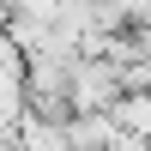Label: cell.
Here are the masks:
<instances>
[{
    "label": "cell",
    "instance_id": "3",
    "mask_svg": "<svg viewBox=\"0 0 151 151\" xmlns=\"http://www.w3.org/2000/svg\"><path fill=\"white\" fill-rule=\"evenodd\" d=\"M24 121V79L18 60H0V127H18Z\"/></svg>",
    "mask_w": 151,
    "mask_h": 151
},
{
    "label": "cell",
    "instance_id": "1",
    "mask_svg": "<svg viewBox=\"0 0 151 151\" xmlns=\"http://www.w3.org/2000/svg\"><path fill=\"white\" fill-rule=\"evenodd\" d=\"M121 97V73L103 55H73L67 67V109H109Z\"/></svg>",
    "mask_w": 151,
    "mask_h": 151
},
{
    "label": "cell",
    "instance_id": "5",
    "mask_svg": "<svg viewBox=\"0 0 151 151\" xmlns=\"http://www.w3.org/2000/svg\"><path fill=\"white\" fill-rule=\"evenodd\" d=\"M0 60H18V48H12V36H6V24H0Z\"/></svg>",
    "mask_w": 151,
    "mask_h": 151
},
{
    "label": "cell",
    "instance_id": "4",
    "mask_svg": "<svg viewBox=\"0 0 151 151\" xmlns=\"http://www.w3.org/2000/svg\"><path fill=\"white\" fill-rule=\"evenodd\" d=\"M109 6L127 18V30H133V24H151V0H109Z\"/></svg>",
    "mask_w": 151,
    "mask_h": 151
},
{
    "label": "cell",
    "instance_id": "2",
    "mask_svg": "<svg viewBox=\"0 0 151 151\" xmlns=\"http://www.w3.org/2000/svg\"><path fill=\"white\" fill-rule=\"evenodd\" d=\"M109 121L121 133H133V139H151V91H121L109 103Z\"/></svg>",
    "mask_w": 151,
    "mask_h": 151
}]
</instances>
